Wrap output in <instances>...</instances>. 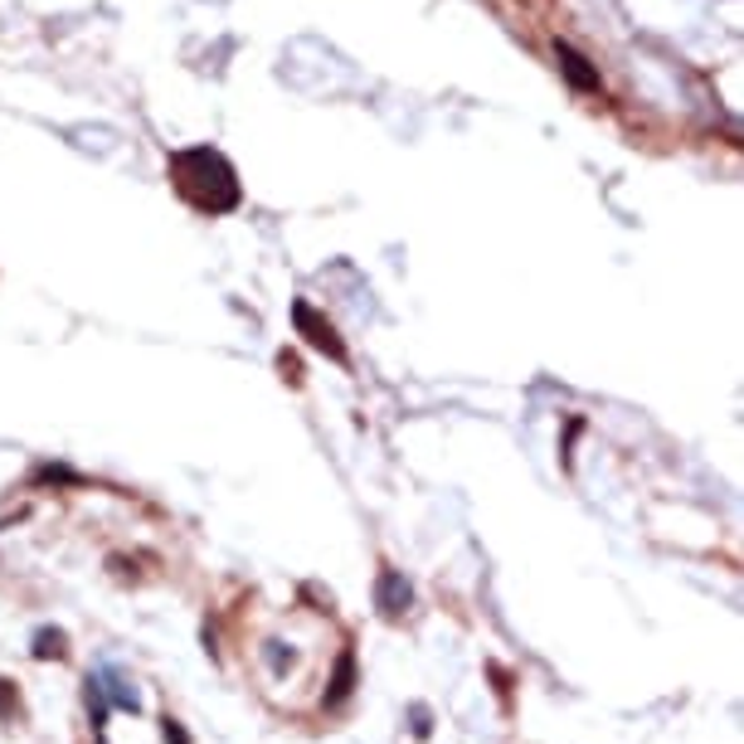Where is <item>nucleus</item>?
<instances>
[{
  "label": "nucleus",
  "mask_w": 744,
  "mask_h": 744,
  "mask_svg": "<svg viewBox=\"0 0 744 744\" xmlns=\"http://www.w3.org/2000/svg\"><path fill=\"white\" fill-rule=\"evenodd\" d=\"M166 740H171V744H190V740H185V730H180L176 720H166Z\"/></svg>",
  "instance_id": "nucleus-4"
},
{
  "label": "nucleus",
  "mask_w": 744,
  "mask_h": 744,
  "mask_svg": "<svg viewBox=\"0 0 744 744\" xmlns=\"http://www.w3.org/2000/svg\"><path fill=\"white\" fill-rule=\"evenodd\" d=\"M409 579H404L399 570H385L380 574V584H375V604H380V613H390V618H399L404 608H409Z\"/></svg>",
  "instance_id": "nucleus-2"
},
{
  "label": "nucleus",
  "mask_w": 744,
  "mask_h": 744,
  "mask_svg": "<svg viewBox=\"0 0 744 744\" xmlns=\"http://www.w3.org/2000/svg\"><path fill=\"white\" fill-rule=\"evenodd\" d=\"M98 681V691H103V701L108 706H117V710H137L142 706V696H137V681H132L122 667H103L93 676Z\"/></svg>",
  "instance_id": "nucleus-1"
},
{
  "label": "nucleus",
  "mask_w": 744,
  "mask_h": 744,
  "mask_svg": "<svg viewBox=\"0 0 744 744\" xmlns=\"http://www.w3.org/2000/svg\"><path fill=\"white\" fill-rule=\"evenodd\" d=\"M35 657H64V633H49V628H44L35 638Z\"/></svg>",
  "instance_id": "nucleus-3"
}]
</instances>
